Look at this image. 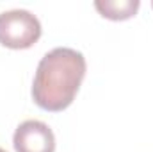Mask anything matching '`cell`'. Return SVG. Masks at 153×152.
I'll use <instances>...</instances> for the list:
<instances>
[{
	"label": "cell",
	"instance_id": "1",
	"mask_svg": "<svg viewBox=\"0 0 153 152\" xmlns=\"http://www.w3.org/2000/svg\"><path fill=\"white\" fill-rule=\"evenodd\" d=\"M85 57L68 47H57L41 57L32 82V100L36 106L59 113L71 106L85 77Z\"/></svg>",
	"mask_w": 153,
	"mask_h": 152
},
{
	"label": "cell",
	"instance_id": "2",
	"mask_svg": "<svg viewBox=\"0 0 153 152\" xmlns=\"http://www.w3.org/2000/svg\"><path fill=\"white\" fill-rule=\"evenodd\" d=\"M41 23L30 11L13 9L0 13V45L13 50H25L41 38Z\"/></svg>",
	"mask_w": 153,
	"mask_h": 152
},
{
	"label": "cell",
	"instance_id": "3",
	"mask_svg": "<svg viewBox=\"0 0 153 152\" xmlns=\"http://www.w3.org/2000/svg\"><path fill=\"white\" fill-rule=\"evenodd\" d=\"M16 152H55L53 131L41 120L22 122L13 136Z\"/></svg>",
	"mask_w": 153,
	"mask_h": 152
},
{
	"label": "cell",
	"instance_id": "4",
	"mask_svg": "<svg viewBox=\"0 0 153 152\" xmlns=\"http://www.w3.org/2000/svg\"><path fill=\"white\" fill-rule=\"evenodd\" d=\"M139 5H141L139 0H98L94 2L96 11L103 18L114 20V22H123V20L135 16Z\"/></svg>",
	"mask_w": 153,
	"mask_h": 152
},
{
	"label": "cell",
	"instance_id": "5",
	"mask_svg": "<svg viewBox=\"0 0 153 152\" xmlns=\"http://www.w3.org/2000/svg\"><path fill=\"white\" fill-rule=\"evenodd\" d=\"M0 152H7V150H4V149H0Z\"/></svg>",
	"mask_w": 153,
	"mask_h": 152
},
{
	"label": "cell",
	"instance_id": "6",
	"mask_svg": "<svg viewBox=\"0 0 153 152\" xmlns=\"http://www.w3.org/2000/svg\"><path fill=\"white\" fill-rule=\"evenodd\" d=\"M152 7H153V2H152Z\"/></svg>",
	"mask_w": 153,
	"mask_h": 152
}]
</instances>
